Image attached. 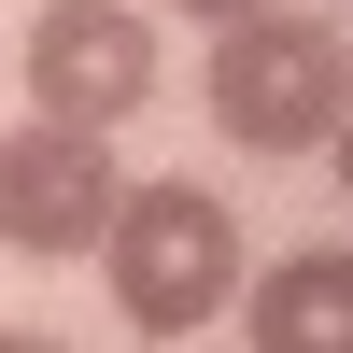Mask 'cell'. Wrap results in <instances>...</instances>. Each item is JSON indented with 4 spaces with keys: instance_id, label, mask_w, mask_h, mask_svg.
Masks as SVG:
<instances>
[{
    "instance_id": "3",
    "label": "cell",
    "mask_w": 353,
    "mask_h": 353,
    "mask_svg": "<svg viewBox=\"0 0 353 353\" xmlns=\"http://www.w3.org/2000/svg\"><path fill=\"white\" fill-rule=\"evenodd\" d=\"M141 99H156V14L141 0H43L28 14V113L128 128Z\"/></svg>"
},
{
    "instance_id": "5",
    "label": "cell",
    "mask_w": 353,
    "mask_h": 353,
    "mask_svg": "<svg viewBox=\"0 0 353 353\" xmlns=\"http://www.w3.org/2000/svg\"><path fill=\"white\" fill-rule=\"evenodd\" d=\"M254 353H353V254H283L241 311Z\"/></svg>"
},
{
    "instance_id": "2",
    "label": "cell",
    "mask_w": 353,
    "mask_h": 353,
    "mask_svg": "<svg viewBox=\"0 0 353 353\" xmlns=\"http://www.w3.org/2000/svg\"><path fill=\"white\" fill-rule=\"evenodd\" d=\"M198 99H212V128L241 141V156H311V141L339 128V99H353V57H339V28H325V14L254 0V14H226V28H212Z\"/></svg>"
},
{
    "instance_id": "6",
    "label": "cell",
    "mask_w": 353,
    "mask_h": 353,
    "mask_svg": "<svg viewBox=\"0 0 353 353\" xmlns=\"http://www.w3.org/2000/svg\"><path fill=\"white\" fill-rule=\"evenodd\" d=\"M170 14H198V28H226V14H254V0H170Z\"/></svg>"
},
{
    "instance_id": "7",
    "label": "cell",
    "mask_w": 353,
    "mask_h": 353,
    "mask_svg": "<svg viewBox=\"0 0 353 353\" xmlns=\"http://www.w3.org/2000/svg\"><path fill=\"white\" fill-rule=\"evenodd\" d=\"M325 141H339V184H353V99H339V128H325Z\"/></svg>"
},
{
    "instance_id": "1",
    "label": "cell",
    "mask_w": 353,
    "mask_h": 353,
    "mask_svg": "<svg viewBox=\"0 0 353 353\" xmlns=\"http://www.w3.org/2000/svg\"><path fill=\"white\" fill-rule=\"evenodd\" d=\"M99 269H113V311H128L141 339H198L226 297H241V212H226L198 170L184 184H113Z\"/></svg>"
},
{
    "instance_id": "4",
    "label": "cell",
    "mask_w": 353,
    "mask_h": 353,
    "mask_svg": "<svg viewBox=\"0 0 353 353\" xmlns=\"http://www.w3.org/2000/svg\"><path fill=\"white\" fill-rule=\"evenodd\" d=\"M113 212V128H71V113H28L0 141V241L14 254H85Z\"/></svg>"
}]
</instances>
